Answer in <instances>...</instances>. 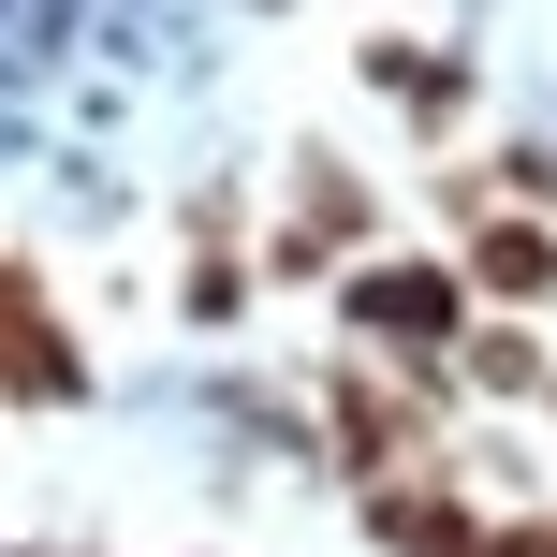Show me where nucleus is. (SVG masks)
Returning a JSON list of instances; mask_svg holds the SVG:
<instances>
[{"label": "nucleus", "mask_w": 557, "mask_h": 557, "mask_svg": "<svg viewBox=\"0 0 557 557\" xmlns=\"http://www.w3.org/2000/svg\"><path fill=\"white\" fill-rule=\"evenodd\" d=\"M455 455V382L425 367H382V352H337L323 367V470L337 484H411Z\"/></svg>", "instance_id": "obj_1"}, {"label": "nucleus", "mask_w": 557, "mask_h": 557, "mask_svg": "<svg viewBox=\"0 0 557 557\" xmlns=\"http://www.w3.org/2000/svg\"><path fill=\"white\" fill-rule=\"evenodd\" d=\"M470 308H484V294H470L455 250H352V264H337V337L382 352V367H425V382L455 367Z\"/></svg>", "instance_id": "obj_2"}, {"label": "nucleus", "mask_w": 557, "mask_h": 557, "mask_svg": "<svg viewBox=\"0 0 557 557\" xmlns=\"http://www.w3.org/2000/svg\"><path fill=\"white\" fill-rule=\"evenodd\" d=\"M441 206H455V264H470L484 308H557V221L543 206H513L499 176H441Z\"/></svg>", "instance_id": "obj_3"}, {"label": "nucleus", "mask_w": 557, "mask_h": 557, "mask_svg": "<svg viewBox=\"0 0 557 557\" xmlns=\"http://www.w3.org/2000/svg\"><path fill=\"white\" fill-rule=\"evenodd\" d=\"M74 396H88V337L59 323L45 264L0 250V411H74Z\"/></svg>", "instance_id": "obj_4"}, {"label": "nucleus", "mask_w": 557, "mask_h": 557, "mask_svg": "<svg viewBox=\"0 0 557 557\" xmlns=\"http://www.w3.org/2000/svg\"><path fill=\"white\" fill-rule=\"evenodd\" d=\"M352 513H367V543H382V557H484V529H499V513L455 484V455H441V470H411V484H352Z\"/></svg>", "instance_id": "obj_5"}, {"label": "nucleus", "mask_w": 557, "mask_h": 557, "mask_svg": "<svg viewBox=\"0 0 557 557\" xmlns=\"http://www.w3.org/2000/svg\"><path fill=\"white\" fill-rule=\"evenodd\" d=\"M352 74L382 88V103L411 117L425 147H455V133H470V103H484V74H470L455 45H396V29H367V45H352Z\"/></svg>", "instance_id": "obj_6"}, {"label": "nucleus", "mask_w": 557, "mask_h": 557, "mask_svg": "<svg viewBox=\"0 0 557 557\" xmlns=\"http://www.w3.org/2000/svg\"><path fill=\"white\" fill-rule=\"evenodd\" d=\"M441 382H470V396H499V411H529V396L557 382V352L529 337V308H470V337H455Z\"/></svg>", "instance_id": "obj_7"}, {"label": "nucleus", "mask_w": 557, "mask_h": 557, "mask_svg": "<svg viewBox=\"0 0 557 557\" xmlns=\"http://www.w3.org/2000/svg\"><path fill=\"white\" fill-rule=\"evenodd\" d=\"M250 294H264V264H235V250H206V264H191V294H176V308H191L206 337H235V323H250Z\"/></svg>", "instance_id": "obj_8"}, {"label": "nucleus", "mask_w": 557, "mask_h": 557, "mask_svg": "<svg viewBox=\"0 0 557 557\" xmlns=\"http://www.w3.org/2000/svg\"><path fill=\"white\" fill-rule=\"evenodd\" d=\"M484 557H557V513H543V499H513L499 529H484Z\"/></svg>", "instance_id": "obj_9"}, {"label": "nucleus", "mask_w": 557, "mask_h": 557, "mask_svg": "<svg viewBox=\"0 0 557 557\" xmlns=\"http://www.w3.org/2000/svg\"><path fill=\"white\" fill-rule=\"evenodd\" d=\"M0 557H45V543H0Z\"/></svg>", "instance_id": "obj_10"}, {"label": "nucleus", "mask_w": 557, "mask_h": 557, "mask_svg": "<svg viewBox=\"0 0 557 557\" xmlns=\"http://www.w3.org/2000/svg\"><path fill=\"white\" fill-rule=\"evenodd\" d=\"M543 411H557V382H543Z\"/></svg>", "instance_id": "obj_11"}]
</instances>
